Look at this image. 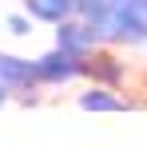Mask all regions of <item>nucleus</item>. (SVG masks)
<instances>
[{
  "label": "nucleus",
  "instance_id": "obj_1",
  "mask_svg": "<svg viewBox=\"0 0 147 147\" xmlns=\"http://www.w3.org/2000/svg\"><path fill=\"white\" fill-rule=\"evenodd\" d=\"M99 40L115 52L143 48L147 44V0H115L103 28H99Z\"/></svg>",
  "mask_w": 147,
  "mask_h": 147
},
{
  "label": "nucleus",
  "instance_id": "obj_2",
  "mask_svg": "<svg viewBox=\"0 0 147 147\" xmlns=\"http://www.w3.org/2000/svg\"><path fill=\"white\" fill-rule=\"evenodd\" d=\"M80 80H92L99 88H115V92H119L123 84H127V64L115 56V48L99 44V48H92L88 56H80Z\"/></svg>",
  "mask_w": 147,
  "mask_h": 147
},
{
  "label": "nucleus",
  "instance_id": "obj_3",
  "mask_svg": "<svg viewBox=\"0 0 147 147\" xmlns=\"http://www.w3.org/2000/svg\"><path fill=\"white\" fill-rule=\"evenodd\" d=\"M0 84L20 96L24 103H40V84H36V64L28 56H16V52H0Z\"/></svg>",
  "mask_w": 147,
  "mask_h": 147
},
{
  "label": "nucleus",
  "instance_id": "obj_4",
  "mask_svg": "<svg viewBox=\"0 0 147 147\" xmlns=\"http://www.w3.org/2000/svg\"><path fill=\"white\" fill-rule=\"evenodd\" d=\"M32 64H36V84L40 88H68V84L80 80V56H72L64 48H48Z\"/></svg>",
  "mask_w": 147,
  "mask_h": 147
},
{
  "label": "nucleus",
  "instance_id": "obj_5",
  "mask_svg": "<svg viewBox=\"0 0 147 147\" xmlns=\"http://www.w3.org/2000/svg\"><path fill=\"white\" fill-rule=\"evenodd\" d=\"M52 28H56V48L72 52V56H88L92 48L103 44L99 32L88 20H80V16H68V20H60V24H52Z\"/></svg>",
  "mask_w": 147,
  "mask_h": 147
},
{
  "label": "nucleus",
  "instance_id": "obj_6",
  "mask_svg": "<svg viewBox=\"0 0 147 147\" xmlns=\"http://www.w3.org/2000/svg\"><path fill=\"white\" fill-rule=\"evenodd\" d=\"M76 103H80L84 111H127V107H131V99H123L115 88H99V84L84 88V92L76 96Z\"/></svg>",
  "mask_w": 147,
  "mask_h": 147
},
{
  "label": "nucleus",
  "instance_id": "obj_7",
  "mask_svg": "<svg viewBox=\"0 0 147 147\" xmlns=\"http://www.w3.org/2000/svg\"><path fill=\"white\" fill-rule=\"evenodd\" d=\"M24 12L40 24H60L76 16V0H24Z\"/></svg>",
  "mask_w": 147,
  "mask_h": 147
},
{
  "label": "nucleus",
  "instance_id": "obj_8",
  "mask_svg": "<svg viewBox=\"0 0 147 147\" xmlns=\"http://www.w3.org/2000/svg\"><path fill=\"white\" fill-rule=\"evenodd\" d=\"M111 4H115V0H76V16L88 20V24L99 32L103 20H107V12H111Z\"/></svg>",
  "mask_w": 147,
  "mask_h": 147
},
{
  "label": "nucleus",
  "instance_id": "obj_9",
  "mask_svg": "<svg viewBox=\"0 0 147 147\" xmlns=\"http://www.w3.org/2000/svg\"><path fill=\"white\" fill-rule=\"evenodd\" d=\"M4 24H8L12 36H32V16H28V12H12Z\"/></svg>",
  "mask_w": 147,
  "mask_h": 147
},
{
  "label": "nucleus",
  "instance_id": "obj_10",
  "mask_svg": "<svg viewBox=\"0 0 147 147\" xmlns=\"http://www.w3.org/2000/svg\"><path fill=\"white\" fill-rule=\"evenodd\" d=\"M8 99H12V92H8V88H4V84H0V107H4V103H8Z\"/></svg>",
  "mask_w": 147,
  "mask_h": 147
}]
</instances>
